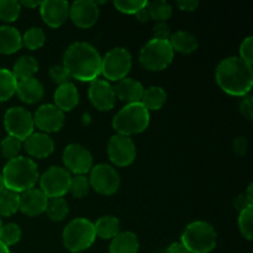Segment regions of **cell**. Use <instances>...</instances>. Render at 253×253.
Masks as SVG:
<instances>
[{"label":"cell","instance_id":"1","mask_svg":"<svg viewBox=\"0 0 253 253\" xmlns=\"http://www.w3.org/2000/svg\"><path fill=\"white\" fill-rule=\"evenodd\" d=\"M215 77L220 88L230 95L246 96L252 89V66L240 57L222 59L216 67Z\"/></svg>","mask_w":253,"mask_h":253},{"label":"cell","instance_id":"2","mask_svg":"<svg viewBox=\"0 0 253 253\" xmlns=\"http://www.w3.org/2000/svg\"><path fill=\"white\" fill-rule=\"evenodd\" d=\"M63 66L68 69L72 78L93 82L101 73V57L90 43L76 42L64 52Z\"/></svg>","mask_w":253,"mask_h":253},{"label":"cell","instance_id":"3","mask_svg":"<svg viewBox=\"0 0 253 253\" xmlns=\"http://www.w3.org/2000/svg\"><path fill=\"white\" fill-rule=\"evenodd\" d=\"M5 189L24 193L32 189L39 180V168L31 158L19 157L7 161L1 173Z\"/></svg>","mask_w":253,"mask_h":253},{"label":"cell","instance_id":"4","mask_svg":"<svg viewBox=\"0 0 253 253\" xmlns=\"http://www.w3.org/2000/svg\"><path fill=\"white\" fill-rule=\"evenodd\" d=\"M150 124V111L141 103L127 104L115 115L113 127L120 135L130 137L147 128Z\"/></svg>","mask_w":253,"mask_h":253},{"label":"cell","instance_id":"5","mask_svg":"<svg viewBox=\"0 0 253 253\" xmlns=\"http://www.w3.org/2000/svg\"><path fill=\"white\" fill-rule=\"evenodd\" d=\"M216 231L209 222L194 221L182 234L180 244L189 253H210L216 246Z\"/></svg>","mask_w":253,"mask_h":253},{"label":"cell","instance_id":"6","mask_svg":"<svg viewBox=\"0 0 253 253\" xmlns=\"http://www.w3.org/2000/svg\"><path fill=\"white\" fill-rule=\"evenodd\" d=\"M94 224L89 220L79 217L69 222L63 230V245L69 252L78 253L88 250L95 241Z\"/></svg>","mask_w":253,"mask_h":253},{"label":"cell","instance_id":"7","mask_svg":"<svg viewBox=\"0 0 253 253\" xmlns=\"http://www.w3.org/2000/svg\"><path fill=\"white\" fill-rule=\"evenodd\" d=\"M174 51L168 40L152 39L141 48L140 63L148 71H162L172 63Z\"/></svg>","mask_w":253,"mask_h":253},{"label":"cell","instance_id":"8","mask_svg":"<svg viewBox=\"0 0 253 253\" xmlns=\"http://www.w3.org/2000/svg\"><path fill=\"white\" fill-rule=\"evenodd\" d=\"M132 66L131 53L124 47L110 49L101 58V74L111 82H119L126 78Z\"/></svg>","mask_w":253,"mask_h":253},{"label":"cell","instance_id":"9","mask_svg":"<svg viewBox=\"0 0 253 253\" xmlns=\"http://www.w3.org/2000/svg\"><path fill=\"white\" fill-rule=\"evenodd\" d=\"M4 126L11 137L24 142L34 132V118L31 113L21 106L10 108L5 113Z\"/></svg>","mask_w":253,"mask_h":253},{"label":"cell","instance_id":"10","mask_svg":"<svg viewBox=\"0 0 253 253\" xmlns=\"http://www.w3.org/2000/svg\"><path fill=\"white\" fill-rule=\"evenodd\" d=\"M90 188L103 195H113L120 188V175L110 165L100 163L90 169Z\"/></svg>","mask_w":253,"mask_h":253},{"label":"cell","instance_id":"11","mask_svg":"<svg viewBox=\"0 0 253 253\" xmlns=\"http://www.w3.org/2000/svg\"><path fill=\"white\" fill-rule=\"evenodd\" d=\"M71 173L62 167H51L41 175V192L48 199L62 198L69 190Z\"/></svg>","mask_w":253,"mask_h":253},{"label":"cell","instance_id":"12","mask_svg":"<svg viewBox=\"0 0 253 253\" xmlns=\"http://www.w3.org/2000/svg\"><path fill=\"white\" fill-rule=\"evenodd\" d=\"M108 156L118 167L130 166L136 158V146L128 136L116 133L109 140Z\"/></svg>","mask_w":253,"mask_h":253},{"label":"cell","instance_id":"13","mask_svg":"<svg viewBox=\"0 0 253 253\" xmlns=\"http://www.w3.org/2000/svg\"><path fill=\"white\" fill-rule=\"evenodd\" d=\"M63 163L69 173L84 175L93 168L91 153L79 143H71L63 151Z\"/></svg>","mask_w":253,"mask_h":253},{"label":"cell","instance_id":"14","mask_svg":"<svg viewBox=\"0 0 253 253\" xmlns=\"http://www.w3.org/2000/svg\"><path fill=\"white\" fill-rule=\"evenodd\" d=\"M34 118V125L43 133L57 132L64 125V115L53 104H44L36 110Z\"/></svg>","mask_w":253,"mask_h":253},{"label":"cell","instance_id":"15","mask_svg":"<svg viewBox=\"0 0 253 253\" xmlns=\"http://www.w3.org/2000/svg\"><path fill=\"white\" fill-rule=\"evenodd\" d=\"M69 17L76 26L89 29L98 21V4L91 0H77L69 5Z\"/></svg>","mask_w":253,"mask_h":253},{"label":"cell","instance_id":"16","mask_svg":"<svg viewBox=\"0 0 253 253\" xmlns=\"http://www.w3.org/2000/svg\"><path fill=\"white\" fill-rule=\"evenodd\" d=\"M89 100L100 111H109L115 105L116 96L114 88L104 79H95L89 86Z\"/></svg>","mask_w":253,"mask_h":253},{"label":"cell","instance_id":"17","mask_svg":"<svg viewBox=\"0 0 253 253\" xmlns=\"http://www.w3.org/2000/svg\"><path fill=\"white\" fill-rule=\"evenodd\" d=\"M40 12L44 24L57 29L69 17V4L64 0H46L41 1Z\"/></svg>","mask_w":253,"mask_h":253},{"label":"cell","instance_id":"18","mask_svg":"<svg viewBox=\"0 0 253 253\" xmlns=\"http://www.w3.org/2000/svg\"><path fill=\"white\" fill-rule=\"evenodd\" d=\"M47 203L48 198L41 192V189L32 188L20 195L19 210L27 216H39L46 211Z\"/></svg>","mask_w":253,"mask_h":253},{"label":"cell","instance_id":"19","mask_svg":"<svg viewBox=\"0 0 253 253\" xmlns=\"http://www.w3.org/2000/svg\"><path fill=\"white\" fill-rule=\"evenodd\" d=\"M24 148L31 157L46 158L53 152L54 142L47 133L32 132L24 141Z\"/></svg>","mask_w":253,"mask_h":253},{"label":"cell","instance_id":"20","mask_svg":"<svg viewBox=\"0 0 253 253\" xmlns=\"http://www.w3.org/2000/svg\"><path fill=\"white\" fill-rule=\"evenodd\" d=\"M143 90L145 89H143L142 84L132 78H124L116 82V85L114 88L116 98L126 101L127 104L140 103Z\"/></svg>","mask_w":253,"mask_h":253},{"label":"cell","instance_id":"21","mask_svg":"<svg viewBox=\"0 0 253 253\" xmlns=\"http://www.w3.org/2000/svg\"><path fill=\"white\" fill-rule=\"evenodd\" d=\"M16 93L24 103L36 104L43 98L44 89L41 82L32 77V78L17 81Z\"/></svg>","mask_w":253,"mask_h":253},{"label":"cell","instance_id":"22","mask_svg":"<svg viewBox=\"0 0 253 253\" xmlns=\"http://www.w3.org/2000/svg\"><path fill=\"white\" fill-rule=\"evenodd\" d=\"M54 103L59 110L71 111L79 103V93L77 86L73 83H67L63 85H59L58 89L54 93Z\"/></svg>","mask_w":253,"mask_h":253},{"label":"cell","instance_id":"23","mask_svg":"<svg viewBox=\"0 0 253 253\" xmlns=\"http://www.w3.org/2000/svg\"><path fill=\"white\" fill-rule=\"evenodd\" d=\"M22 47L19 30L12 26H0V54H12Z\"/></svg>","mask_w":253,"mask_h":253},{"label":"cell","instance_id":"24","mask_svg":"<svg viewBox=\"0 0 253 253\" xmlns=\"http://www.w3.org/2000/svg\"><path fill=\"white\" fill-rule=\"evenodd\" d=\"M140 249V242L133 232H119L114 239H111L109 252L110 253H137Z\"/></svg>","mask_w":253,"mask_h":253},{"label":"cell","instance_id":"25","mask_svg":"<svg viewBox=\"0 0 253 253\" xmlns=\"http://www.w3.org/2000/svg\"><path fill=\"white\" fill-rule=\"evenodd\" d=\"M168 42H169L173 51H177L179 53L184 54L193 53V52L197 51L198 46H199L197 37L192 32L184 31V30H180V31H177L170 35Z\"/></svg>","mask_w":253,"mask_h":253},{"label":"cell","instance_id":"26","mask_svg":"<svg viewBox=\"0 0 253 253\" xmlns=\"http://www.w3.org/2000/svg\"><path fill=\"white\" fill-rule=\"evenodd\" d=\"M94 229H95L96 236L104 240H110L120 232V221L118 217L108 215V216L100 217L94 224Z\"/></svg>","mask_w":253,"mask_h":253},{"label":"cell","instance_id":"27","mask_svg":"<svg viewBox=\"0 0 253 253\" xmlns=\"http://www.w3.org/2000/svg\"><path fill=\"white\" fill-rule=\"evenodd\" d=\"M167 100V94L161 86H150L145 89L140 103L150 110H160Z\"/></svg>","mask_w":253,"mask_h":253},{"label":"cell","instance_id":"28","mask_svg":"<svg viewBox=\"0 0 253 253\" xmlns=\"http://www.w3.org/2000/svg\"><path fill=\"white\" fill-rule=\"evenodd\" d=\"M39 71V62L32 56H22L15 62L14 68H12V74L17 81L22 79L32 78Z\"/></svg>","mask_w":253,"mask_h":253},{"label":"cell","instance_id":"29","mask_svg":"<svg viewBox=\"0 0 253 253\" xmlns=\"http://www.w3.org/2000/svg\"><path fill=\"white\" fill-rule=\"evenodd\" d=\"M20 194L4 189L0 193V216H11L19 210Z\"/></svg>","mask_w":253,"mask_h":253},{"label":"cell","instance_id":"30","mask_svg":"<svg viewBox=\"0 0 253 253\" xmlns=\"http://www.w3.org/2000/svg\"><path fill=\"white\" fill-rule=\"evenodd\" d=\"M17 79L11 71L0 68V103L6 101L16 93Z\"/></svg>","mask_w":253,"mask_h":253},{"label":"cell","instance_id":"31","mask_svg":"<svg viewBox=\"0 0 253 253\" xmlns=\"http://www.w3.org/2000/svg\"><path fill=\"white\" fill-rule=\"evenodd\" d=\"M146 9L148 10L151 19L157 20L158 22H165L166 20L172 16L173 9L170 4H168L165 0H156V1H147Z\"/></svg>","mask_w":253,"mask_h":253},{"label":"cell","instance_id":"32","mask_svg":"<svg viewBox=\"0 0 253 253\" xmlns=\"http://www.w3.org/2000/svg\"><path fill=\"white\" fill-rule=\"evenodd\" d=\"M68 211V203L63 198L48 199L46 212L51 220H53V221H62V220H64L67 217Z\"/></svg>","mask_w":253,"mask_h":253},{"label":"cell","instance_id":"33","mask_svg":"<svg viewBox=\"0 0 253 253\" xmlns=\"http://www.w3.org/2000/svg\"><path fill=\"white\" fill-rule=\"evenodd\" d=\"M22 37V46H25L29 49H39L46 42V35L43 30L40 27H31L27 30Z\"/></svg>","mask_w":253,"mask_h":253},{"label":"cell","instance_id":"34","mask_svg":"<svg viewBox=\"0 0 253 253\" xmlns=\"http://www.w3.org/2000/svg\"><path fill=\"white\" fill-rule=\"evenodd\" d=\"M20 11H21V4L16 0H0V20L2 21H16Z\"/></svg>","mask_w":253,"mask_h":253},{"label":"cell","instance_id":"35","mask_svg":"<svg viewBox=\"0 0 253 253\" xmlns=\"http://www.w3.org/2000/svg\"><path fill=\"white\" fill-rule=\"evenodd\" d=\"M21 239V229L19 225L16 224H6L2 225L1 230H0V241L5 245V246H12V245L17 244Z\"/></svg>","mask_w":253,"mask_h":253},{"label":"cell","instance_id":"36","mask_svg":"<svg viewBox=\"0 0 253 253\" xmlns=\"http://www.w3.org/2000/svg\"><path fill=\"white\" fill-rule=\"evenodd\" d=\"M22 142L17 138L11 137V136H7L4 140L1 141V145H0V151H1L2 157L6 158L7 161H11L14 158L19 157V152L21 150Z\"/></svg>","mask_w":253,"mask_h":253},{"label":"cell","instance_id":"37","mask_svg":"<svg viewBox=\"0 0 253 253\" xmlns=\"http://www.w3.org/2000/svg\"><path fill=\"white\" fill-rule=\"evenodd\" d=\"M89 189H90V183H89V178H86L85 175H74L71 178L68 192H71L73 197H85L89 193Z\"/></svg>","mask_w":253,"mask_h":253},{"label":"cell","instance_id":"38","mask_svg":"<svg viewBox=\"0 0 253 253\" xmlns=\"http://www.w3.org/2000/svg\"><path fill=\"white\" fill-rule=\"evenodd\" d=\"M252 217H253V205L246 208L245 210L240 211L239 216V227L244 237H246L249 241L253 239L252 232Z\"/></svg>","mask_w":253,"mask_h":253},{"label":"cell","instance_id":"39","mask_svg":"<svg viewBox=\"0 0 253 253\" xmlns=\"http://www.w3.org/2000/svg\"><path fill=\"white\" fill-rule=\"evenodd\" d=\"M147 1L145 0H115L114 6L120 12L128 15H135L141 9L146 6Z\"/></svg>","mask_w":253,"mask_h":253},{"label":"cell","instance_id":"40","mask_svg":"<svg viewBox=\"0 0 253 253\" xmlns=\"http://www.w3.org/2000/svg\"><path fill=\"white\" fill-rule=\"evenodd\" d=\"M49 77H51L52 81L54 83H57L58 85H63V84L69 83L71 81V73L68 72V69L63 66V64H58V66H53L49 69Z\"/></svg>","mask_w":253,"mask_h":253},{"label":"cell","instance_id":"41","mask_svg":"<svg viewBox=\"0 0 253 253\" xmlns=\"http://www.w3.org/2000/svg\"><path fill=\"white\" fill-rule=\"evenodd\" d=\"M240 58L244 59L249 64L253 63V37L249 36L242 41L240 46Z\"/></svg>","mask_w":253,"mask_h":253},{"label":"cell","instance_id":"42","mask_svg":"<svg viewBox=\"0 0 253 253\" xmlns=\"http://www.w3.org/2000/svg\"><path fill=\"white\" fill-rule=\"evenodd\" d=\"M170 27L166 22H157L153 26V39L156 40H169Z\"/></svg>","mask_w":253,"mask_h":253},{"label":"cell","instance_id":"43","mask_svg":"<svg viewBox=\"0 0 253 253\" xmlns=\"http://www.w3.org/2000/svg\"><path fill=\"white\" fill-rule=\"evenodd\" d=\"M240 111L242 113V115L246 116L249 120H251L253 116V110H252V96H244L242 101L240 103Z\"/></svg>","mask_w":253,"mask_h":253},{"label":"cell","instance_id":"44","mask_svg":"<svg viewBox=\"0 0 253 253\" xmlns=\"http://www.w3.org/2000/svg\"><path fill=\"white\" fill-rule=\"evenodd\" d=\"M177 5L183 11H194L199 6V1L198 0H179L177 1Z\"/></svg>","mask_w":253,"mask_h":253},{"label":"cell","instance_id":"45","mask_svg":"<svg viewBox=\"0 0 253 253\" xmlns=\"http://www.w3.org/2000/svg\"><path fill=\"white\" fill-rule=\"evenodd\" d=\"M234 148H235V151L239 153V155H244V153L246 152V150H247L246 138L241 137V136H240V137H237V138H235Z\"/></svg>","mask_w":253,"mask_h":253},{"label":"cell","instance_id":"46","mask_svg":"<svg viewBox=\"0 0 253 253\" xmlns=\"http://www.w3.org/2000/svg\"><path fill=\"white\" fill-rule=\"evenodd\" d=\"M234 204H235V207H236L237 209L240 210V211H242V210H245L246 208L251 207V205H252L251 203H250L249 200L246 199V197H245V195H239V197L235 199Z\"/></svg>","mask_w":253,"mask_h":253},{"label":"cell","instance_id":"47","mask_svg":"<svg viewBox=\"0 0 253 253\" xmlns=\"http://www.w3.org/2000/svg\"><path fill=\"white\" fill-rule=\"evenodd\" d=\"M166 253H189L180 242H174L167 249Z\"/></svg>","mask_w":253,"mask_h":253},{"label":"cell","instance_id":"48","mask_svg":"<svg viewBox=\"0 0 253 253\" xmlns=\"http://www.w3.org/2000/svg\"><path fill=\"white\" fill-rule=\"evenodd\" d=\"M135 15H136V17H137L138 21H141V22H147L151 20V16H150V14H148V10L146 9V6L143 7V9H141L140 11L136 12Z\"/></svg>","mask_w":253,"mask_h":253},{"label":"cell","instance_id":"49","mask_svg":"<svg viewBox=\"0 0 253 253\" xmlns=\"http://www.w3.org/2000/svg\"><path fill=\"white\" fill-rule=\"evenodd\" d=\"M21 5H24V6L26 7H30V9H34V7H37L41 5V2L40 1H29V0H26V1H22L20 2Z\"/></svg>","mask_w":253,"mask_h":253},{"label":"cell","instance_id":"50","mask_svg":"<svg viewBox=\"0 0 253 253\" xmlns=\"http://www.w3.org/2000/svg\"><path fill=\"white\" fill-rule=\"evenodd\" d=\"M252 188H253V185H252V184H250V185H249V188H247V195H246V199L249 200V202L251 203V204L253 205V198H252Z\"/></svg>","mask_w":253,"mask_h":253},{"label":"cell","instance_id":"51","mask_svg":"<svg viewBox=\"0 0 253 253\" xmlns=\"http://www.w3.org/2000/svg\"><path fill=\"white\" fill-rule=\"evenodd\" d=\"M0 253H10L9 247L5 246L1 241H0Z\"/></svg>","mask_w":253,"mask_h":253},{"label":"cell","instance_id":"52","mask_svg":"<svg viewBox=\"0 0 253 253\" xmlns=\"http://www.w3.org/2000/svg\"><path fill=\"white\" fill-rule=\"evenodd\" d=\"M5 189V185H4V180H2L1 174H0V193Z\"/></svg>","mask_w":253,"mask_h":253},{"label":"cell","instance_id":"53","mask_svg":"<svg viewBox=\"0 0 253 253\" xmlns=\"http://www.w3.org/2000/svg\"><path fill=\"white\" fill-rule=\"evenodd\" d=\"M2 227V221H1V216H0V230H1Z\"/></svg>","mask_w":253,"mask_h":253}]
</instances>
